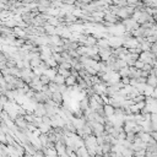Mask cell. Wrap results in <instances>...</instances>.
I'll use <instances>...</instances> for the list:
<instances>
[{
  "mask_svg": "<svg viewBox=\"0 0 157 157\" xmlns=\"http://www.w3.org/2000/svg\"><path fill=\"white\" fill-rule=\"evenodd\" d=\"M52 100L55 101L59 106H61L63 102H64V95H63L61 92H59V91H55V92H53V95H52Z\"/></svg>",
  "mask_w": 157,
  "mask_h": 157,
  "instance_id": "obj_1",
  "label": "cell"
},
{
  "mask_svg": "<svg viewBox=\"0 0 157 157\" xmlns=\"http://www.w3.org/2000/svg\"><path fill=\"white\" fill-rule=\"evenodd\" d=\"M103 108H104V113H106V115L107 117H111V115H113L114 114V111H115V108L112 106V104H104L103 106Z\"/></svg>",
  "mask_w": 157,
  "mask_h": 157,
  "instance_id": "obj_2",
  "label": "cell"
},
{
  "mask_svg": "<svg viewBox=\"0 0 157 157\" xmlns=\"http://www.w3.org/2000/svg\"><path fill=\"white\" fill-rule=\"evenodd\" d=\"M65 84H66L68 86H75V85L77 84V77L74 76V75L68 76V77L65 78Z\"/></svg>",
  "mask_w": 157,
  "mask_h": 157,
  "instance_id": "obj_3",
  "label": "cell"
},
{
  "mask_svg": "<svg viewBox=\"0 0 157 157\" xmlns=\"http://www.w3.org/2000/svg\"><path fill=\"white\" fill-rule=\"evenodd\" d=\"M147 85L152 86V87H157V76L150 74V76L147 77Z\"/></svg>",
  "mask_w": 157,
  "mask_h": 157,
  "instance_id": "obj_4",
  "label": "cell"
},
{
  "mask_svg": "<svg viewBox=\"0 0 157 157\" xmlns=\"http://www.w3.org/2000/svg\"><path fill=\"white\" fill-rule=\"evenodd\" d=\"M65 78H66L65 76H63L61 74H59V72H58V74L55 75V77L53 78V81L60 85V84H65Z\"/></svg>",
  "mask_w": 157,
  "mask_h": 157,
  "instance_id": "obj_5",
  "label": "cell"
},
{
  "mask_svg": "<svg viewBox=\"0 0 157 157\" xmlns=\"http://www.w3.org/2000/svg\"><path fill=\"white\" fill-rule=\"evenodd\" d=\"M38 128L41 129V131H42V133H49V131L52 130V125L47 124V123H42Z\"/></svg>",
  "mask_w": 157,
  "mask_h": 157,
  "instance_id": "obj_6",
  "label": "cell"
},
{
  "mask_svg": "<svg viewBox=\"0 0 157 157\" xmlns=\"http://www.w3.org/2000/svg\"><path fill=\"white\" fill-rule=\"evenodd\" d=\"M119 74H120L122 77L129 76V74H130V66H124V68H122V69L119 70Z\"/></svg>",
  "mask_w": 157,
  "mask_h": 157,
  "instance_id": "obj_7",
  "label": "cell"
},
{
  "mask_svg": "<svg viewBox=\"0 0 157 157\" xmlns=\"http://www.w3.org/2000/svg\"><path fill=\"white\" fill-rule=\"evenodd\" d=\"M59 66H60V68H63V69H68V70H70V69L72 68L71 63H70V61H68V60H64L63 63H60Z\"/></svg>",
  "mask_w": 157,
  "mask_h": 157,
  "instance_id": "obj_8",
  "label": "cell"
},
{
  "mask_svg": "<svg viewBox=\"0 0 157 157\" xmlns=\"http://www.w3.org/2000/svg\"><path fill=\"white\" fill-rule=\"evenodd\" d=\"M58 72L61 74L63 76H65V77H68V76L71 75L70 70H68V69H63V68H60V66H58Z\"/></svg>",
  "mask_w": 157,
  "mask_h": 157,
  "instance_id": "obj_9",
  "label": "cell"
},
{
  "mask_svg": "<svg viewBox=\"0 0 157 157\" xmlns=\"http://www.w3.org/2000/svg\"><path fill=\"white\" fill-rule=\"evenodd\" d=\"M52 80L49 78V76H47L45 74H43V75H41V82L43 84V85H49V82H51Z\"/></svg>",
  "mask_w": 157,
  "mask_h": 157,
  "instance_id": "obj_10",
  "label": "cell"
},
{
  "mask_svg": "<svg viewBox=\"0 0 157 157\" xmlns=\"http://www.w3.org/2000/svg\"><path fill=\"white\" fill-rule=\"evenodd\" d=\"M144 65H145V63L143 60H140V59H137L136 63H135V68H137V69H143Z\"/></svg>",
  "mask_w": 157,
  "mask_h": 157,
  "instance_id": "obj_11",
  "label": "cell"
},
{
  "mask_svg": "<svg viewBox=\"0 0 157 157\" xmlns=\"http://www.w3.org/2000/svg\"><path fill=\"white\" fill-rule=\"evenodd\" d=\"M151 52L157 57V42L152 43V45H151Z\"/></svg>",
  "mask_w": 157,
  "mask_h": 157,
  "instance_id": "obj_12",
  "label": "cell"
},
{
  "mask_svg": "<svg viewBox=\"0 0 157 157\" xmlns=\"http://www.w3.org/2000/svg\"><path fill=\"white\" fill-rule=\"evenodd\" d=\"M63 3H64V4H68V5H75L76 0H63Z\"/></svg>",
  "mask_w": 157,
  "mask_h": 157,
  "instance_id": "obj_13",
  "label": "cell"
},
{
  "mask_svg": "<svg viewBox=\"0 0 157 157\" xmlns=\"http://www.w3.org/2000/svg\"><path fill=\"white\" fill-rule=\"evenodd\" d=\"M152 96H153L155 98H157V87H155V90H153V93H152Z\"/></svg>",
  "mask_w": 157,
  "mask_h": 157,
  "instance_id": "obj_14",
  "label": "cell"
},
{
  "mask_svg": "<svg viewBox=\"0 0 157 157\" xmlns=\"http://www.w3.org/2000/svg\"><path fill=\"white\" fill-rule=\"evenodd\" d=\"M156 23H157V17H156Z\"/></svg>",
  "mask_w": 157,
  "mask_h": 157,
  "instance_id": "obj_15",
  "label": "cell"
}]
</instances>
